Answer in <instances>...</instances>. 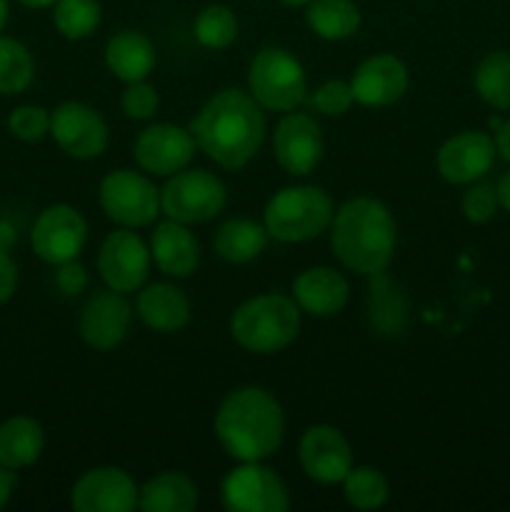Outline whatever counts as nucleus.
Masks as SVG:
<instances>
[{
  "label": "nucleus",
  "instance_id": "nucleus-1",
  "mask_svg": "<svg viewBox=\"0 0 510 512\" xmlns=\"http://www.w3.org/2000/svg\"><path fill=\"white\" fill-rule=\"evenodd\" d=\"M198 148L225 170H238L253 160L265 138L263 108L250 93L228 88L213 95L190 120Z\"/></svg>",
  "mask_w": 510,
  "mask_h": 512
},
{
  "label": "nucleus",
  "instance_id": "nucleus-2",
  "mask_svg": "<svg viewBox=\"0 0 510 512\" xmlns=\"http://www.w3.org/2000/svg\"><path fill=\"white\" fill-rule=\"evenodd\" d=\"M285 415L278 400L263 388H238L215 413V438L230 458L240 463H263L280 448Z\"/></svg>",
  "mask_w": 510,
  "mask_h": 512
},
{
  "label": "nucleus",
  "instance_id": "nucleus-3",
  "mask_svg": "<svg viewBox=\"0 0 510 512\" xmlns=\"http://www.w3.org/2000/svg\"><path fill=\"white\" fill-rule=\"evenodd\" d=\"M398 230L393 213L375 198H353L333 215L330 245L340 263L360 275H378L393 263Z\"/></svg>",
  "mask_w": 510,
  "mask_h": 512
},
{
  "label": "nucleus",
  "instance_id": "nucleus-4",
  "mask_svg": "<svg viewBox=\"0 0 510 512\" xmlns=\"http://www.w3.org/2000/svg\"><path fill=\"white\" fill-rule=\"evenodd\" d=\"M300 333V308L280 293L255 295L245 300L230 318V335L243 350L273 355L295 343Z\"/></svg>",
  "mask_w": 510,
  "mask_h": 512
},
{
  "label": "nucleus",
  "instance_id": "nucleus-5",
  "mask_svg": "<svg viewBox=\"0 0 510 512\" xmlns=\"http://www.w3.org/2000/svg\"><path fill=\"white\" fill-rule=\"evenodd\" d=\"M333 200L315 185H290L265 205V230L280 243H305L333 223Z\"/></svg>",
  "mask_w": 510,
  "mask_h": 512
},
{
  "label": "nucleus",
  "instance_id": "nucleus-6",
  "mask_svg": "<svg viewBox=\"0 0 510 512\" xmlns=\"http://www.w3.org/2000/svg\"><path fill=\"white\" fill-rule=\"evenodd\" d=\"M248 88L260 108L275 113H290L308 100L303 65L283 48H263L250 60Z\"/></svg>",
  "mask_w": 510,
  "mask_h": 512
},
{
  "label": "nucleus",
  "instance_id": "nucleus-7",
  "mask_svg": "<svg viewBox=\"0 0 510 512\" xmlns=\"http://www.w3.org/2000/svg\"><path fill=\"white\" fill-rule=\"evenodd\" d=\"M225 185L208 170H178L160 190V210L183 225L208 223L225 208Z\"/></svg>",
  "mask_w": 510,
  "mask_h": 512
},
{
  "label": "nucleus",
  "instance_id": "nucleus-8",
  "mask_svg": "<svg viewBox=\"0 0 510 512\" xmlns=\"http://www.w3.org/2000/svg\"><path fill=\"white\" fill-rule=\"evenodd\" d=\"M100 208L123 228H145L160 213V190L135 170H113L100 183Z\"/></svg>",
  "mask_w": 510,
  "mask_h": 512
},
{
  "label": "nucleus",
  "instance_id": "nucleus-9",
  "mask_svg": "<svg viewBox=\"0 0 510 512\" xmlns=\"http://www.w3.org/2000/svg\"><path fill=\"white\" fill-rule=\"evenodd\" d=\"M223 505L233 512H285L290 495L275 470L260 463H243L223 480Z\"/></svg>",
  "mask_w": 510,
  "mask_h": 512
},
{
  "label": "nucleus",
  "instance_id": "nucleus-10",
  "mask_svg": "<svg viewBox=\"0 0 510 512\" xmlns=\"http://www.w3.org/2000/svg\"><path fill=\"white\" fill-rule=\"evenodd\" d=\"M88 240V223L73 205H50L38 215L30 233L35 255L50 265L75 260Z\"/></svg>",
  "mask_w": 510,
  "mask_h": 512
},
{
  "label": "nucleus",
  "instance_id": "nucleus-11",
  "mask_svg": "<svg viewBox=\"0 0 510 512\" xmlns=\"http://www.w3.org/2000/svg\"><path fill=\"white\" fill-rule=\"evenodd\" d=\"M50 135L70 158H98L108 148V123L85 103H60L50 113Z\"/></svg>",
  "mask_w": 510,
  "mask_h": 512
},
{
  "label": "nucleus",
  "instance_id": "nucleus-12",
  "mask_svg": "<svg viewBox=\"0 0 510 512\" xmlns=\"http://www.w3.org/2000/svg\"><path fill=\"white\" fill-rule=\"evenodd\" d=\"M150 250L133 228H120L103 240L98 253V270L105 285L118 293L143 288L150 275Z\"/></svg>",
  "mask_w": 510,
  "mask_h": 512
},
{
  "label": "nucleus",
  "instance_id": "nucleus-13",
  "mask_svg": "<svg viewBox=\"0 0 510 512\" xmlns=\"http://www.w3.org/2000/svg\"><path fill=\"white\" fill-rule=\"evenodd\" d=\"M140 488L123 468L105 465L80 475L70 493L78 512H130L138 508Z\"/></svg>",
  "mask_w": 510,
  "mask_h": 512
},
{
  "label": "nucleus",
  "instance_id": "nucleus-14",
  "mask_svg": "<svg viewBox=\"0 0 510 512\" xmlns=\"http://www.w3.org/2000/svg\"><path fill=\"white\" fill-rule=\"evenodd\" d=\"M195 143L190 128H180L173 123H158L145 128L135 140V163L145 170V173L160 175V178H170L178 170H185L193 160Z\"/></svg>",
  "mask_w": 510,
  "mask_h": 512
},
{
  "label": "nucleus",
  "instance_id": "nucleus-15",
  "mask_svg": "<svg viewBox=\"0 0 510 512\" xmlns=\"http://www.w3.org/2000/svg\"><path fill=\"white\" fill-rule=\"evenodd\" d=\"M273 153L290 175H310L323 158V133L308 113H285L273 135Z\"/></svg>",
  "mask_w": 510,
  "mask_h": 512
},
{
  "label": "nucleus",
  "instance_id": "nucleus-16",
  "mask_svg": "<svg viewBox=\"0 0 510 512\" xmlns=\"http://www.w3.org/2000/svg\"><path fill=\"white\" fill-rule=\"evenodd\" d=\"M130 318H133V308L125 300V293L118 290H98L85 300L83 310H80V338L95 350H113L120 345L128 335Z\"/></svg>",
  "mask_w": 510,
  "mask_h": 512
},
{
  "label": "nucleus",
  "instance_id": "nucleus-17",
  "mask_svg": "<svg viewBox=\"0 0 510 512\" xmlns=\"http://www.w3.org/2000/svg\"><path fill=\"white\" fill-rule=\"evenodd\" d=\"M300 465L315 483H343V478L353 468V450L338 428L313 425L300 438Z\"/></svg>",
  "mask_w": 510,
  "mask_h": 512
},
{
  "label": "nucleus",
  "instance_id": "nucleus-18",
  "mask_svg": "<svg viewBox=\"0 0 510 512\" xmlns=\"http://www.w3.org/2000/svg\"><path fill=\"white\" fill-rule=\"evenodd\" d=\"M408 83V68L403 60L390 53H380L355 68L350 90H353L355 103L365 108H388L403 98Z\"/></svg>",
  "mask_w": 510,
  "mask_h": 512
},
{
  "label": "nucleus",
  "instance_id": "nucleus-19",
  "mask_svg": "<svg viewBox=\"0 0 510 512\" xmlns=\"http://www.w3.org/2000/svg\"><path fill=\"white\" fill-rule=\"evenodd\" d=\"M498 148L490 135L478 133V130H465V133L453 135L445 140L443 148L438 150V173L453 185H468L483 178L490 168Z\"/></svg>",
  "mask_w": 510,
  "mask_h": 512
},
{
  "label": "nucleus",
  "instance_id": "nucleus-20",
  "mask_svg": "<svg viewBox=\"0 0 510 512\" xmlns=\"http://www.w3.org/2000/svg\"><path fill=\"white\" fill-rule=\"evenodd\" d=\"M350 285L338 270L308 268L293 280V300L303 313L315 315V318H330L338 315L348 305Z\"/></svg>",
  "mask_w": 510,
  "mask_h": 512
},
{
  "label": "nucleus",
  "instance_id": "nucleus-21",
  "mask_svg": "<svg viewBox=\"0 0 510 512\" xmlns=\"http://www.w3.org/2000/svg\"><path fill=\"white\" fill-rule=\"evenodd\" d=\"M150 258L155 260L160 273L170 278H188L200 263L198 240L190 233L188 225L168 218L165 223L155 225L153 238H150Z\"/></svg>",
  "mask_w": 510,
  "mask_h": 512
},
{
  "label": "nucleus",
  "instance_id": "nucleus-22",
  "mask_svg": "<svg viewBox=\"0 0 510 512\" xmlns=\"http://www.w3.org/2000/svg\"><path fill=\"white\" fill-rule=\"evenodd\" d=\"M105 65L123 83L148 80L155 68V45L138 30H120L105 45Z\"/></svg>",
  "mask_w": 510,
  "mask_h": 512
},
{
  "label": "nucleus",
  "instance_id": "nucleus-23",
  "mask_svg": "<svg viewBox=\"0 0 510 512\" xmlns=\"http://www.w3.org/2000/svg\"><path fill=\"white\" fill-rule=\"evenodd\" d=\"M140 320L158 333H175L190 320V300L178 285L155 283L138 295L135 303Z\"/></svg>",
  "mask_w": 510,
  "mask_h": 512
},
{
  "label": "nucleus",
  "instance_id": "nucleus-24",
  "mask_svg": "<svg viewBox=\"0 0 510 512\" xmlns=\"http://www.w3.org/2000/svg\"><path fill=\"white\" fill-rule=\"evenodd\" d=\"M45 445L43 428L28 415H15L0 425V465L20 470L40 458Z\"/></svg>",
  "mask_w": 510,
  "mask_h": 512
},
{
  "label": "nucleus",
  "instance_id": "nucleus-25",
  "mask_svg": "<svg viewBox=\"0 0 510 512\" xmlns=\"http://www.w3.org/2000/svg\"><path fill=\"white\" fill-rule=\"evenodd\" d=\"M198 505V488L183 473H160L140 488L138 508L145 512H190Z\"/></svg>",
  "mask_w": 510,
  "mask_h": 512
},
{
  "label": "nucleus",
  "instance_id": "nucleus-26",
  "mask_svg": "<svg viewBox=\"0 0 510 512\" xmlns=\"http://www.w3.org/2000/svg\"><path fill=\"white\" fill-rule=\"evenodd\" d=\"M268 230L265 225L255 223L248 218H233L223 223L215 233V253L225 263L243 265L258 258L268 248Z\"/></svg>",
  "mask_w": 510,
  "mask_h": 512
},
{
  "label": "nucleus",
  "instance_id": "nucleus-27",
  "mask_svg": "<svg viewBox=\"0 0 510 512\" xmlns=\"http://www.w3.org/2000/svg\"><path fill=\"white\" fill-rule=\"evenodd\" d=\"M305 23L323 40H348L360 28V8L353 0H310Z\"/></svg>",
  "mask_w": 510,
  "mask_h": 512
},
{
  "label": "nucleus",
  "instance_id": "nucleus-28",
  "mask_svg": "<svg viewBox=\"0 0 510 512\" xmlns=\"http://www.w3.org/2000/svg\"><path fill=\"white\" fill-rule=\"evenodd\" d=\"M475 90L498 110H510V53H490L475 68Z\"/></svg>",
  "mask_w": 510,
  "mask_h": 512
},
{
  "label": "nucleus",
  "instance_id": "nucleus-29",
  "mask_svg": "<svg viewBox=\"0 0 510 512\" xmlns=\"http://www.w3.org/2000/svg\"><path fill=\"white\" fill-rule=\"evenodd\" d=\"M343 495L355 510H378L388 503V478L370 465L350 468V473L343 478Z\"/></svg>",
  "mask_w": 510,
  "mask_h": 512
},
{
  "label": "nucleus",
  "instance_id": "nucleus-30",
  "mask_svg": "<svg viewBox=\"0 0 510 512\" xmlns=\"http://www.w3.org/2000/svg\"><path fill=\"white\" fill-rule=\"evenodd\" d=\"M408 308L398 290L390 285L385 273L373 275V293H370V320L383 335H398L403 330Z\"/></svg>",
  "mask_w": 510,
  "mask_h": 512
},
{
  "label": "nucleus",
  "instance_id": "nucleus-31",
  "mask_svg": "<svg viewBox=\"0 0 510 512\" xmlns=\"http://www.w3.org/2000/svg\"><path fill=\"white\" fill-rule=\"evenodd\" d=\"M35 63L30 50L13 38L0 35V95H18L30 88Z\"/></svg>",
  "mask_w": 510,
  "mask_h": 512
},
{
  "label": "nucleus",
  "instance_id": "nucleus-32",
  "mask_svg": "<svg viewBox=\"0 0 510 512\" xmlns=\"http://www.w3.org/2000/svg\"><path fill=\"white\" fill-rule=\"evenodd\" d=\"M103 20L98 0H55L53 23L68 40H83L98 30Z\"/></svg>",
  "mask_w": 510,
  "mask_h": 512
},
{
  "label": "nucleus",
  "instance_id": "nucleus-33",
  "mask_svg": "<svg viewBox=\"0 0 510 512\" xmlns=\"http://www.w3.org/2000/svg\"><path fill=\"white\" fill-rule=\"evenodd\" d=\"M195 38L203 48L225 50L238 38V18L228 5H208L195 18Z\"/></svg>",
  "mask_w": 510,
  "mask_h": 512
},
{
  "label": "nucleus",
  "instance_id": "nucleus-34",
  "mask_svg": "<svg viewBox=\"0 0 510 512\" xmlns=\"http://www.w3.org/2000/svg\"><path fill=\"white\" fill-rule=\"evenodd\" d=\"M353 103V90H350V83H345V80H328V83L320 85L308 98L310 110H315L320 115H328V118L345 115L353 108Z\"/></svg>",
  "mask_w": 510,
  "mask_h": 512
},
{
  "label": "nucleus",
  "instance_id": "nucleus-35",
  "mask_svg": "<svg viewBox=\"0 0 510 512\" xmlns=\"http://www.w3.org/2000/svg\"><path fill=\"white\" fill-rule=\"evenodd\" d=\"M8 128L18 140L35 143L50 133V113L40 105H20L10 113Z\"/></svg>",
  "mask_w": 510,
  "mask_h": 512
},
{
  "label": "nucleus",
  "instance_id": "nucleus-36",
  "mask_svg": "<svg viewBox=\"0 0 510 512\" xmlns=\"http://www.w3.org/2000/svg\"><path fill=\"white\" fill-rule=\"evenodd\" d=\"M120 105H123V113L128 115V118L148 120L158 113V90H155L148 80H135V83H128V88L123 90Z\"/></svg>",
  "mask_w": 510,
  "mask_h": 512
},
{
  "label": "nucleus",
  "instance_id": "nucleus-37",
  "mask_svg": "<svg viewBox=\"0 0 510 512\" xmlns=\"http://www.w3.org/2000/svg\"><path fill=\"white\" fill-rule=\"evenodd\" d=\"M498 190L488 183H478L463 195V213L470 223L475 225H483L488 220L495 218L498 213Z\"/></svg>",
  "mask_w": 510,
  "mask_h": 512
},
{
  "label": "nucleus",
  "instance_id": "nucleus-38",
  "mask_svg": "<svg viewBox=\"0 0 510 512\" xmlns=\"http://www.w3.org/2000/svg\"><path fill=\"white\" fill-rule=\"evenodd\" d=\"M55 285H58L60 293L68 295V298H75V295H80L85 288H88V273H85L83 265L78 263V258L58 265Z\"/></svg>",
  "mask_w": 510,
  "mask_h": 512
},
{
  "label": "nucleus",
  "instance_id": "nucleus-39",
  "mask_svg": "<svg viewBox=\"0 0 510 512\" xmlns=\"http://www.w3.org/2000/svg\"><path fill=\"white\" fill-rule=\"evenodd\" d=\"M18 288V268H15L10 250L0 248V305L8 303Z\"/></svg>",
  "mask_w": 510,
  "mask_h": 512
},
{
  "label": "nucleus",
  "instance_id": "nucleus-40",
  "mask_svg": "<svg viewBox=\"0 0 510 512\" xmlns=\"http://www.w3.org/2000/svg\"><path fill=\"white\" fill-rule=\"evenodd\" d=\"M15 485H18V475H15V470L0 465V508H5V505H8Z\"/></svg>",
  "mask_w": 510,
  "mask_h": 512
},
{
  "label": "nucleus",
  "instance_id": "nucleus-41",
  "mask_svg": "<svg viewBox=\"0 0 510 512\" xmlns=\"http://www.w3.org/2000/svg\"><path fill=\"white\" fill-rule=\"evenodd\" d=\"M495 148H498V153L510 163V120L500 125L498 133H495Z\"/></svg>",
  "mask_w": 510,
  "mask_h": 512
},
{
  "label": "nucleus",
  "instance_id": "nucleus-42",
  "mask_svg": "<svg viewBox=\"0 0 510 512\" xmlns=\"http://www.w3.org/2000/svg\"><path fill=\"white\" fill-rule=\"evenodd\" d=\"M15 240H18V235H15L13 225L3 223V220H0V248L10 250L15 245Z\"/></svg>",
  "mask_w": 510,
  "mask_h": 512
},
{
  "label": "nucleus",
  "instance_id": "nucleus-43",
  "mask_svg": "<svg viewBox=\"0 0 510 512\" xmlns=\"http://www.w3.org/2000/svg\"><path fill=\"white\" fill-rule=\"evenodd\" d=\"M495 190H498L500 205H503V208L510 213V173H505L503 178H500L498 188H495Z\"/></svg>",
  "mask_w": 510,
  "mask_h": 512
},
{
  "label": "nucleus",
  "instance_id": "nucleus-44",
  "mask_svg": "<svg viewBox=\"0 0 510 512\" xmlns=\"http://www.w3.org/2000/svg\"><path fill=\"white\" fill-rule=\"evenodd\" d=\"M18 3L25 8H50V5H55V0H18Z\"/></svg>",
  "mask_w": 510,
  "mask_h": 512
},
{
  "label": "nucleus",
  "instance_id": "nucleus-45",
  "mask_svg": "<svg viewBox=\"0 0 510 512\" xmlns=\"http://www.w3.org/2000/svg\"><path fill=\"white\" fill-rule=\"evenodd\" d=\"M8 0H0V30L5 28V23H8Z\"/></svg>",
  "mask_w": 510,
  "mask_h": 512
},
{
  "label": "nucleus",
  "instance_id": "nucleus-46",
  "mask_svg": "<svg viewBox=\"0 0 510 512\" xmlns=\"http://www.w3.org/2000/svg\"><path fill=\"white\" fill-rule=\"evenodd\" d=\"M278 3L288 5V8H305V5H308L310 0H278Z\"/></svg>",
  "mask_w": 510,
  "mask_h": 512
}]
</instances>
